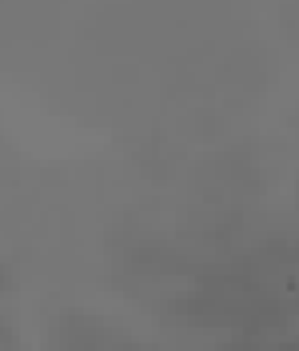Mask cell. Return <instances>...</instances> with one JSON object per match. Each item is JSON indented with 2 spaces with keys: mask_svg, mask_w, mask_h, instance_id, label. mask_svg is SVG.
I'll list each match as a JSON object with an SVG mask.
<instances>
[{
  "mask_svg": "<svg viewBox=\"0 0 299 351\" xmlns=\"http://www.w3.org/2000/svg\"><path fill=\"white\" fill-rule=\"evenodd\" d=\"M48 351H144L124 328L108 324L100 315L64 311L48 328Z\"/></svg>",
  "mask_w": 299,
  "mask_h": 351,
  "instance_id": "1",
  "label": "cell"
},
{
  "mask_svg": "<svg viewBox=\"0 0 299 351\" xmlns=\"http://www.w3.org/2000/svg\"><path fill=\"white\" fill-rule=\"evenodd\" d=\"M212 351H299V335H287V339H279V335L256 331V335H239V339L224 343V348H212Z\"/></svg>",
  "mask_w": 299,
  "mask_h": 351,
  "instance_id": "2",
  "label": "cell"
}]
</instances>
